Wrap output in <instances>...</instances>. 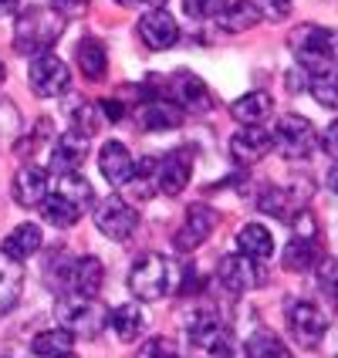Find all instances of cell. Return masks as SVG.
Here are the masks:
<instances>
[{
	"mask_svg": "<svg viewBox=\"0 0 338 358\" xmlns=\"http://www.w3.org/2000/svg\"><path fill=\"white\" fill-rule=\"evenodd\" d=\"M92 199H95L92 182L81 176V173H61L55 179V189H48V196L41 203V213H44V220L51 227L68 230V227H75L85 217V210L92 206Z\"/></svg>",
	"mask_w": 338,
	"mask_h": 358,
	"instance_id": "cell-1",
	"label": "cell"
},
{
	"mask_svg": "<svg viewBox=\"0 0 338 358\" xmlns=\"http://www.w3.org/2000/svg\"><path fill=\"white\" fill-rule=\"evenodd\" d=\"M68 17H61L55 7H27L14 24V48L17 55H48L64 34Z\"/></svg>",
	"mask_w": 338,
	"mask_h": 358,
	"instance_id": "cell-2",
	"label": "cell"
},
{
	"mask_svg": "<svg viewBox=\"0 0 338 358\" xmlns=\"http://www.w3.org/2000/svg\"><path fill=\"white\" fill-rule=\"evenodd\" d=\"M291 55L308 75L332 68L338 61V31L318 27V24H301L298 31H291Z\"/></svg>",
	"mask_w": 338,
	"mask_h": 358,
	"instance_id": "cell-3",
	"label": "cell"
},
{
	"mask_svg": "<svg viewBox=\"0 0 338 358\" xmlns=\"http://www.w3.org/2000/svg\"><path fill=\"white\" fill-rule=\"evenodd\" d=\"M186 338H190L193 358H230L234 355V331L213 311H199L197 318L186 324Z\"/></svg>",
	"mask_w": 338,
	"mask_h": 358,
	"instance_id": "cell-4",
	"label": "cell"
},
{
	"mask_svg": "<svg viewBox=\"0 0 338 358\" xmlns=\"http://www.w3.org/2000/svg\"><path fill=\"white\" fill-rule=\"evenodd\" d=\"M58 321L68 335H78V338H99L108 324V311L101 308L95 298H78V294H68L58 301Z\"/></svg>",
	"mask_w": 338,
	"mask_h": 358,
	"instance_id": "cell-5",
	"label": "cell"
},
{
	"mask_svg": "<svg viewBox=\"0 0 338 358\" xmlns=\"http://www.w3.org/2000/svg\"><path fill=\"white\" fill-rule=\"evenodd\" d=\"M169 280H173V271H169V260L162 254H142L132 264V271H129V287H132V294L139 301L166 298Z\"/></svg>",
	"mask_w": 338,
	"mask_h": 358,
	"instance_id": "cell-6",
	"label": "cell"
},
{
	"mask_svg": "<svg viewBox=\"0 0 338 358\" xmlns=\"http://www.w3.org/2000/svg\"><path fill=\"white\" fill-rule=\"evenodd\" d=\"M271 139H274V149H278L284 159H308L315 152V142H318L315 139V125L308 119H301V115L278 119Z\"/></svg>",
	"mask_w": 338,
	"mask_h": 358,
	"instance_id": "cell-7",
	"label": "cell"
},
{
	"mask_svg": "<svg viewBox=\"0 0 338 358\" xmlns=\"http://www.w3.org/2000/svg\"><path fill=\"white\" fill-rule=\"evenodd\" d=\"M31 92L38 95V99H58L68 92V85H71V71H68V64L61 58H55L51 51L48 55H38V58L31 61Z\"/></svg>",
	"mask_w": 338,
	"mask_h": 358,
	"instance_id": "cell-8",
	"label": "cell"
},
{
	"mask_svg": "<svg viewBox=\"0 0 338 358\" xmlns=\"http://www.w3.org/2000/svg\"><path fill=\"white\" fill-rule=\"evenodd\" d=\"M95 223H99V230L108 240H119L122 243V240H129L132 234H136L139 213H136V206H129V199L108 196L95 206Z\"/></svg>",
	"mask_w": 338,
	"mask_h": 358,
	"instance_id": "cell-9",
	"label": "cell"
},
{
	"mask_svg": "<svg viewBox=\"0 0 338 358\" xmlns=\"http://www.w3.org/2000/svg\"><path fill=\"white\" fill-rule=\"evenodd\" d=\"M288 331H291V338L298 341L301 348H318V341L325 338V331H328V318L321 315L318 304L295 301V304L288 308Z\"/></svg>",
	"mask_w": 338,
	"mask_h": 358,
	"instance_id": "cell-10",
	"label": "cell"
},
{
	"mask_svg": "<svg viewBox=\"0 0 338 358\" xmlns=\"http://www.w3.org/2000/svg\"><path fill=\"white\" fill-rule=\"evenodd\" d=\"M193 176V149H173L166 152V159L156 162V189L166 193V196H179L186 189V182Z\"/></svg>",
	"mask_w": 338,
	"mask_h": 358,
	"instance_id": "cell-11",
	"label": "cell"
},
{
	"mask_svg": "<svg viewBox=\"0 0 338 358\" xmlns=\"http://www.w3.org/2000/svg\"><path fill=\"white\" fill-rule=\"evenodd\" d=\"M169 101L179 105L183 112H193V115L213 108V95H210V88L203 85V78H197L193 71H183V68L169 78Z\"/></svg>",
	"mask_w": 338,
	"mask_h": 358,
	"instance_id": "cell-12",
	"label": "cell"
},
{
	"mask_svg": "<svg viewBox=\"0 0 338 358\" xmlns=\"http://www.w3.org/2000/svg\"><path fill=\"white\" fill-rule=\"evenodd\" d=\"M258 260H247L244 254H227V257H220L217 264V284L227 291V294H244V291H251L254 284L260 280L258 267H254Z\"/></svg>",
	"mask_w": 338,
	"mask_h": 358,
	"instance_id": "cell-13",
	"label": "cell"
},
{
	"mask_svg": "<svg viewBox=\"0 0 338 358\" xmlns=\"http://www.w3.org/2000/svg\"><path fill=\"white\" fill-rule=\"evenodd\" d=\"M139 38H142V44L153 48V51H169L179 41L176 17H173L169 10H160V7L149 10V14L139 20Z\"/></svg>",
	"mask_w": 338,
	"mask_h": 358,
	"instance_id": "cell-14",
	"label": "cell"
},
{
	"mask_svg": "<svg viewBox=\"0 0 338 358\" xmlns=\"http://www.w3.org/2000/svg\"><path fill=\"white\" fill-rule=\"evenodd\" d=\"M213 227H217V210H210L203 203L190 206L183 227L176 230V247L179 250H197L199 243H206V237L213 234Z\"/></svg>",
	"mask_w": 338,
	"mask_h": 358,
	"instance_id": "cell-15",
	"label": "cell"
},
{
	"mask_svg": "<svg viewBox=\"0 0 338 358\" xmlns=\"http://www.w3.org/2000/svg\"><path fill=\"white\" fill-rule=\"evenodd\" d=\"M105 280V267L99 257H78L71 260L68 274H64V291L78 294V298H95Z\"/></svg>",
	"mask_w": 338,
	"mask_h": 358,
	"instance_id": "cell-16",
	"label": "cell"
},
{
	"mask_svg": "<svg viewBox=\"0 0 338 358\" xmlns=\"http://www.w3.org/2000/svg\"><path fill=\"white\" fill-rule=\"evenodd\" d=\"M271 149H274V139H271V132L260 129V125H244L237 136L230 139V152H234V159H237L240 166H254V162H260Z\"/></svg>",
	"mask_w": 338,
	"mask_h": 358,
	"instance_id": "cell-17",
	"label": "cell"
},
{
	"mask_svg": "<svg viewBox=\"0 0 338 358\" xmlns=\"http://www.w3.org/2000/svg\"><path fill=\"white\" fill-rule=\"evenodd\" d=\"M88 156V136H81V132H64L58 136L55 142V149H51V173H78V166L85 162Z\"/></svg>",
	"mask_w": 338,
	"mask_h": 358,
	"instance_id": "cell-18",
	"label": "cell"
},
{
	"mask_svg": "<svg viewBox=\"0 0 338 358\" xmlns=\"http://www.w3.org/2000/svg\"><path fill=\"white\" fill-rule=\"evenodd\" d=\"M136 122L146 132H166V129H179L183 125V108L173 105L169 99H149L136 112Z\"/></svg>",
	"mask_w": 338,
	"mask_h": 358,
	"instance_id": "cell-19",
	"label": "cell"
},
{
	"mask_svg": "<svg viewBox=\"0 0 338 358\" xmlns=\"http://www.w3.org/2000/svg\"><path fill=\"white\" fill-rule=\"evenodd\" d=\"M213 17H217V24L223 31L240 34V31H251L264 14H260V7L254 0H220V7H217Z\"/></svg>",
	"mask_w": 338,
	"mask_h": 358,
	"instance_id": "cell-20",
	"label": "cell"
},
{
	"mask_svg": "<svg viewBox=\"0 0 338 358\" xmlns=\"http://www.w3.org/2000/svg\"><path fill=\"white\" fill-rule=\"evenodd\" d=\"M99 169L101 176L108 179V186H125L129 176H132V169H136V162H132L129 149L122 142H105L99 152Z\"/></svg>",
	"mask_w": 338,
	"mask_h": 358,
	"instance_id": "cell-21",
	"label": "cell"
},
{
	"mask_svg": "<svg viewBox=\"0 0 338 358\" xmlns=\"http://www.w3.org/2000/svg\"><path fill=\"white\" fill-rule=\"evenodd\" d=\"M48 196V173L38 169V166H24L17 169V176H14V199H17V206H41Z\"/></svg>",
	"mask_w": 338,
	"mask_h": 358,
	"instance_id": "cell-22",
	"label": "cell"
},
{
	"mask_svg": "<svg viewBox=\"0 0 338 358\" xmlns=\"http://www.w3.org/2000/svg\"><path fill=\"white\" fill-rule=\"evenodd\" d=\"M237 250L244 254L247 260H267L274 254V237H271V230L267 227H260V223H247V227H240L237 234Z\"/></svg>",
	"mask_w": 338,
	"mask_h": 358,
	"instance_id": "cell-23",
	"label": "cell"
},
{
	"mask_svg": "<svg viewBox=\"0 0 338 358\" xmlns=\"http://www.w3.org/2000/svg\"><path fill=\"white\" fill-rule=\"evenodd\" d=\"M20 287H24V264L10 260L0 250V315H7L17 304Z\"/></svg>",
	"mask_w": 338,
	"mask_h": 358,
	"instance_id": "cell-24",
	"label": "cell"
},
{
	"mask_svg": "<svg viewBox=\"0 0 338 358\" xmlns=\"http://www.w3.org/2000/svg\"><path fill=\"white\" fill-rule=\"evenodd\" d=\"M41 243H44V234H41V227L34 223H20L14 234H7L3 240V254L10 260H27L31 254H38Z\"/></svg>",
	"mask_w": 338,
	"mask_h": 358,
	"instance_id": "cell-25",
	"label": "cell"
},
{
	"mask_svg": "<svg viewBox=\"0 0 338 358\" xmlns=\"http://www.w3.org/2000/svg\"><path fill=\"white\" fill-rule=\"evenodd\" d=\"M230 112H234V119L244 122V125H260V122L274 112V99H271L267 92H247L244 99H237L230 105Z\"/></svg>",
	"mask_w": 338,
	"mask_h": 358,
	"instance_id": "cell-26",
	"label": "cell"
},
{
	"mask_svg": "<svg viewBox=\"0 0 338 358\" xmlns=\"http://www.w3.org/2000/svg\"><path fill=\"white\" fill-rule=\"evenodd\" d=\"M78 68H81V75L88 81H101L105 78V71H108V55H105V44L95 38H88V41H81L78 44Z\"/></svg>",
	"mask_w": 338,
	"mask_h": 358,
	"instance_id": "cell-27",
	"label": "cell"
},
{
	"mask_svg": "<svg viewBox=\"0 0 338 358\" xmlns=\"http://www.w3.org/2000/svg\"><path fill=\"white\" fill-rule=\"evenodd\" d=\"M108 324H112L119 341H136L142 335V328H146V311L139 304H119L115 315L108 318Z\"/></svg>",
	"mask_w": 338,
	"mask_h": 358,
	"instance_id": "cell-28",
	"label": "cell"
},
{
	"mask_svg": "<svg viewBox=\"0 0 338 358\" xmlns=\"http://www.w3.org/2000/svg\"><path fill=\"white\" fill-rule=\"evenodd\" d=\"M321 260L318 237H295L284 247V267L288 271H311Z\"/></svg>",
	"mask_w": 338,
	"mask_h": 358,
	"instance_id": "cell-29",
	"label": "cell"
},
{
	"mask_svg": "<svg viewBox=\"0 0 338 358\" xmlns=\"http://www.w3.org/2000/svg\"><path fill=\"white\" fill-rule=\"evenodd\" d=\"M31 352L38 358H64L71 355V335L64 328H51V331H41L38 338L31 341Z\"/></svg>",
	"mask_w": 338,
	"mask_h": 358,
	"instance_id": "cell-30",
	"label": "cell"
},
{
	"mask_svg": "<svg viewBox=\"0 0 338 358\" xmlns=\"http://www.w3.org/2000/svg\"><path fill=\"white\" fill-rule=\"evenodd\" d=\"M308 88H311V95L318 99V105L325 108H338V68H325V71H315V75H308Z\"/></svg>",
	"mask_w": 338,
	"mask_h": 358,
	"instance_id": "cell-31",
	"label": "cell"
},
{
	"mask_svg": "<svg viewBox=\"0 0 338 358\" xmlns=\"http://www.w3.org/2000/svg\"><path fill=\"white\" fill-rule=\"evenodd\" d=\"M247 358H291L288 352V345L278 338V335H271V331H258V335H251L247 338Z\"/></svg>",
	"mask_w": 338,
	"mask_h": 358,
	"instance_id": "cell-32",
	"label": "cell"
},
{
	"mask_svg": "<svg viewBox=\"0 0 338 358\" xmlns=\"http://www.w3.org/2000/svg\"><path fill=\"white\" fill-rule=\"evenodd\" d=\"M71 122H75V132H81V136H95L101 129V112L95 101H81V105H75V112H71Z\"/></svg>",
	"mask_w": 338,
	"mask_h": 358,
	"instance_id": "cell-33",
	"label": "cell"
},
{
	"mask_svg": "<svg viewBox=\"0 0 338 358\" xmlns=\"http://www.w3.org/2000/svg\"><path fill=\"white\" fill-rule=\"evenodd\" d=\"M136 358H179L176 341H169V338H162V335H156V338L142 341V348H139V355H136Z\"/></svg>",
	"mask_w": 338,
	"mask_h": 358,
	"instance_id": "cell-34",
	"label": "cell"
},
{
	"mask_svg": "<svg viewBox=\"0 0 338 358\" xmlns=\"http://www.w3.org/2000/svg\"><path fill=\"white\" fill-rule=\"evenodd\" d=\"M318 278H321V291H325V294L338 304V260H332V257L321 260Z\"/></svg>",
	"mask_w": 338,
	"mask_h": 358,
	"instance_id": "cell-35",
	"label": "cell"
},
{
	"mask_svg": "<svg viewBox=\"0 0 338 358\" xmlns=\"http://www.w3.org/2000/svg\"><path fill=\"white\" fill-rule=\"evenodd\" d=\"M183 7H186L190 17L203 20V17H213V14H217L220 0H183Z\"/></svg>",
	"mask_w": 338,
	"mask_h": 358,
	"instance_id": "cell-36",
	"label": "cell"
},
{
	"mask_svg": "<svg viewBox=\"0 0 338 358\" xmlns=\"http://www.w3.org/2000/svg\"><path fill=\"white\" fill-rule=\"evenodd\" d=\"M51 7L58 10L61 17H78V14H85L88 0H51Z\"/></svg>",
	"mask_w": 338,
	"mask_h": 358,
	"instance_id": "cell-37",
	"label": "cell"
},
{
	"mask_svg": "<svg viewBox=\"0 0 338 358\" xmlns=\"http://www.w3.org/2000/svg\"><path fill=\"white\" fill-rule=\"evenodd\" d=\"M99 112L105 115V119H112V122H122V119H125L122 99H101V101H99Z\"/></svg>",
	"mask_w": 338,
	"mask_h": 358,
	"instance_id": "cell-38",
	"label": "cell"
},
{
	"mask_svg": "<svg viewBox=\"0 0 338 358\" xmlns=\"http://www.w3.org/2000/svg\"><path fill=\"white\" fill-rule=\"evenodd\" d=\"M321 145H325V152H328V156H335V159H338V119L332 122L328 129H325V136H321Z\"/></svg>",
	"mask_w": 338,
	"mask_h": 358,
	"instance_id": "cell-39",
	"label": "cell"
},
{
	"mask_svg": "<svg viewBox=\"0 0 338 358\" xmlns=\"http://www.w3.org/2000/svg\"><path fill=\"white\" fill-rule=\"evenodd\" d=\"M199 284H203L199 274L193 271V267H186V271H183V287H179V294H186V298H190V294H197Z\"/></svg>",
	"mask_w": 338,
	"mask_h": 358,
	"instance_id": "cell-40",
	"label": "cell"
},
{
	"mask_svg": "<svg viewBox=\"0 0 338 358\" xmlns=\"http://www.w3.org/2000/svg\"><path fill=\"white\" fill-rule=\"evenodd\" d=\"M264 7H267L271 17H284L291 10V0H264Z\"/></svg>",
	"mask_w": 338,
	"mask_h": 358,
	"instance_id": "cell-41",
	"label": "cell"
},
{
	"mask_svg": "<svg viewBox=\"0 0 338 358\" xmlns=\"http://www.w3.org/2000/svg\"><path fill=\"white\" fill-rule=\"evenodd\" d=\"M17 3L20 0H0V17H3V14H14V10H17Z\"/></svg>",
	"mask_w": 338,
	"mask_h": 358,
	"instance_id": "cell-42",
	"label": "cell"
},
{
	"mask_svg": "<svg viewBox=\"0 0 338 358\" xmlns=\"http://www.w3.org/2000/svg\"><path fill=\"white\" fill-rule=\"evenodd\" d=\"M328 186H332V189H335V193H338V166H335V169H332V173H328Z\"/></svg>",
	"mask_w": 338,
	"mask_h": 358,
	"instance_id": "cell-43",
	"label": "cell"
},
{
	"mask_svg": "<svg viewBox=\"0 0 338 358\" xmlns=\"http://www.w3.org/2000/svg\"><path fill=\"white\" fill-rule=\"evenodd\" d=\"M112 3H119V7H136L139 0H112Z\"/></svg>",
	"mask_w": 338,
	"mask_h": 358,
	"instance_id": "cell-44",
	"label": "cell"
},
{
	"mask_svg": "<svg viewBox=\"0 0 338 358\" xmlns=\"http://www.w3.org/2000/svg\"><path fill=\"white\" fill-rule=\"evenodd\" d=\"M142 3H153V7H162L166 0H142Z\"/></svg>",
	"mask_w": 338,
	"mask_h": 358,
	"instance_id": "cell-45",
	"label": "cell"
},
{
	"mask_svg": "<svg viewBox=\"0 0 338 358\" xmlns=\"http://www.w3.org/2000/svg\"><path fill=\"white\" fill-rule=\"evenodd\" d=\"M3 78H7V71H3V64H0V85H3Z\"/></svg>",
	"mask_w": 338,
	"mask_h": 358,
	"instance_id": "cell-46",
	"label": "cell"
},
{
	"mask_svg": "<svg viewBox=\"0 0 338 358\" xmlns=\"http://www.w3.org/2000/svg\"><path fill=\"white\" fill-rule=\"evenodd\" d=\"M64 358H75V355H64Z\"/></svg>",
	"mask_w": 338,
	"mask_h": 358,
	"instance_id": "cell-47",
	"label": "cell"
}]
</instances>
